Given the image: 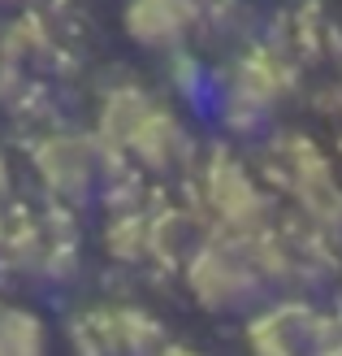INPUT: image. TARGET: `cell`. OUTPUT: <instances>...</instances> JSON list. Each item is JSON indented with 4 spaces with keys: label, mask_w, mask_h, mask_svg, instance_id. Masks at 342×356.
<instances>
[{
    "label": "cell",
    "mask_w": 342,
    "mask_h": 356,
    "mask_svg": "<svg viewBox=\"0 0 342 356\" xmlns=\"http://www.w3.org/2000/svg\"><path fill=\"white\" fill-rule=\"evenodd\" d=\"M100 139L113 156H130L139 170L152 174L182 170L195 152L187 122L139 87H113L100 100Z\"/></svg>",
    "instance_id": "cell-1"
},
{
    "label": "cell",
    "mask_w": 342,
    "mask_h": 356,
    "mask_svg": "<svg viewBox=\"0 0 342 356\" xmlns=\"http://www.w3.org/2000/svg\"><path fill=\"white\" fill-rule=\"evenodd\" d=\"M187 287L195 305L208 313H247L273 291V282L264 274L256 235L212 230L208 239L195 243L187 261Z\"/></svg>",
    "instance_id": "cell-2"
},
{
    "label": "cell",
    "mask_w": 342,
    "mask_h": 356,
    "mask_svg": "<svg viewBox=\"0 0 342 356\" xmlns=\"http://www.w3.org/2000/svg\"><path fill=\"white\" fill-rule=\"evenodd\" d=\"M109 156L113 152L104 148L100 135L83 131H48L31 144V165L40 174L48 200H57L61 209H78L100 191Z\"/></svg>",
    "instance_id": "cell-3"
},
{
    "label": "cell",
    "mask_w": 342,
    "mask_h": 356,
    "mask_svg": "<svg viewBox=\"0 0 342 356\" xmlns=\"http://www.w3.org/2000/svg\"><path fill=\"white\" fill-rule=\"evenodd\" d=\"M295 87V70L291 61L273 48H251L243 52L234 70L225 74V87H221V113H225V127L234 131H260L268 118L277 113V104L291 96Z\"/></svg>",
    "instance_id": "cell-4"
},
{
    "label": "cell",
    "mask_w": 342,
    "mask_h": 356,
    "mask_svg": "<svg viewBox=\"0 0 342 356\" xmlns=\"http://www.w3.org/2000/svg\"><path fill=\"white\" fill-rule=\"evenodd\" d=\"M273 161L282 170L286 191H291L295 204L303 209V222L325 230L330 239H342V187H338L334 170L325 165V156H320L308 139L282 135L273 144Z\"/></svg>",
    "instance_id": "cell-5"
},
{
    "label": "cell",
    "mask_w": 342,
    "mask_h": 356,
    "mask_svg": "<svg viewBox=\"0 0 342 356\" xmlns=\"http://www.w3.org/2000/svg\"><path fill=\"white\" fill-rule=\"evenodd\" d=\"M204 209L225 235H260L273 226V200L230 152H212L204 165Z\"/></svg>",
    "instance_id": "cell-6"
},
{
    "label": "cell",
    "mask_w": 342,
    "mask_h": 356,
    "mask_svg": "<svg viewBox=\"0 0 342 356\" xmlns=\"http://www.w3.org/2000/svg\"><path fill=\"white\" fill-rule=\"evenodd\" d=\"M325 326L330 317L312 309L277 305L247 326V343L256 356H325L330 348H338L334 339H325Z\"/></svg>",
    "instance_id": "cell-7"
},
{
    "label": "cell",
    "mask_w": 342,
    "mask_h": 356,
    "mask_svg": "<svg viewBox=\"0 0 342 356\" xmlns=\"http://www.w3.org/2000/svg\"><path fill=\"white\" fill-rule=\"evenodd\" d=\"M195 22H200V0H126L121 9V31L130 44L148 52H182Z\"/></svg>",
    "instance_id": "cell-8"
},
{
    "label": "cell",
    "mask_w": 342,
    "mask_h": 356,
    "mask_svg": "<svg viewBox=\"0 0 342 356\" xmlns=\"http://www.w3.org/2000/svg\"><path fill=\"white\" fill-rule=\"evenodd\" d=\"M87 339L96 343V356H156L160 352L156 322L126 305L96 309L87 317Z\"/></svg>",
    "instance_id": "cell-9"
},
{
    "label": "cell",
    "mask_w": 342,
    "mask_h": 356,
    "mask_svg": "<svg viewBox=\"0 0 342 356\" xmlns=\"http://www.w3.org/2000/svg\"><path fill=\"white\" fill-rule=\"evenodd\" d=\"M0 356H48V330L31 309L0 305Z\"/></svg>",
    "instance_id": "cell-10"
},
{
    "label": "cell",
    "mask_w": 342,
    "mask_h": 356,
    "mask_svg": "<svg viewBox=\"0 0 342 356\" xmlns=\"http://www.w3.org/2000/svg\"><path fill=\"white\" fill-rule=\"evenodd\" d=\"M9 213H5V200H0V252H5V243H9Z\"/></svg>",
    "instance_id": "cell-11"
},
{
    "label": "cell",
    "mask_w": 342,
    "mask_h": 356,
    "mask_svg": "<svg viewBox=\"0 0 342 356\" xmlns=\"http://www.w3.org/2000/svg\"><path fill=\"white\" fill-rule=\"evenodd\" d=\"M156 356H200V352H191V348H182V343H169V348H160Z\"/></svg>",
    "instance_id": "cell-12"
},
{
    "label": "cell",
    "mask_w": 342,
    "mask_h": 356,
    "mask_svg": "<svg viewBox=\"0 0 342 356\" xmlns=\"http://www.w3.org/2000/svg\"><path fill=\"white\" fill-rule=\"evenodd\" d=\"M0 92H5V57H0Z\"/></svg>",
    "instance_id": "cell-13"
},
{
    "label": "cell",
    "mask_w": 342,
    "mask_h": 356,
    "mask_svg": "<svg viewBox=\"0 0 342 356\" xmlns=\"http://www.w3.org/2000/svg\"><path fill=\"white\" fill-rule=\"evenodd\" d=\"M325 356H342V343H338V348H330V352H325Z\"/></svg>",
    "instance_id": "cell-14"
},
{
    "label": "cell",
    "mask_w": 342,
    "mask_h": 356,
    "mask_svg": "<svg viewBox=\"0 0 342 356\" xmlns=\"http://www.w3.org/2000/svg\"><path fill=\"white\" fill-rule=\"evenodd\" d=\"M0 305H5V300H0Z\"/></svg>",
    "instance_id": "cell-15"
}]
</instances>
